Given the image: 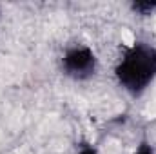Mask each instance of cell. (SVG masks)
I'll return each mask as SVG.
<instances>
[{"label": "cell", "mask_w": 156, "mask_h": 154, "mask_svg": "<svg viewBox=\"0 0 156 154\" xmlns=\"http://www.w3.org/2000/svg\"><path fill=\"white\" fill-rule=\"evenodd\" d=\"M133 154H156V151H154V147H153L147 140H142L140 145H136V149H134V152Z\"/></svg>", "instance_id": "cell-4"}, {"label": "cell", "mask_w": 156, "mask_h": 154, "mask_svg": "<svg viewBox=\"0 0 156 154\" xmlns=\"http://www.w3.org/2000/svg\"><path fill=\"white\" fill-rule=\"evenodd\" d=\"M115 80L129 96L140 98L156 80V47L142 40L123 47L115 65Z\"/></svg>", "instance_id": "cell-1"}, {"label": "cell", "mask_w": 156, "mask_h": 154, "mask_svg": "<svg viewBox=\"0 0 156 154\" xmlns=\"http://www.w3.org/2000/svg\"><path fill=\"white\" fill-rule=\"evenodd\" d=\"M131 9L134 13H138L140 16H149V15H154L156 13V2H133L131 4Z\"/></svg>", "instance_id": "cell-3"}, {"label": "cell", "mask_w": 156, "mask_h": 154, "mask_svg": "<svg viewBox=\"0 0 156 154\" xmlns=\"http://www.w3.org/2000/svg\"><path fill=\"white\" fill-rule=\"evenodd\" d=\"M100 67L96 53L85 45V44H76L71 45L64 51L60 56V69L64 76L71 78L75 82H87L96 76Z\"/></svg>", "instance_id": "cell-2"}, {"label": "cell", "mask_w": 156, "mask_h": 154, "mask_svg": "<svg viewBox=\"0 0 156 154\" xmlns=\"http://www.w3.org/2000/svg\"><path fill=\"white\" fill-rule=\"evenodd\" d=\"M76 154H98V151H96V147H93V145H82L76 151Z\"/></svg>", "instance_id": "cell-5"}]
</instances>
